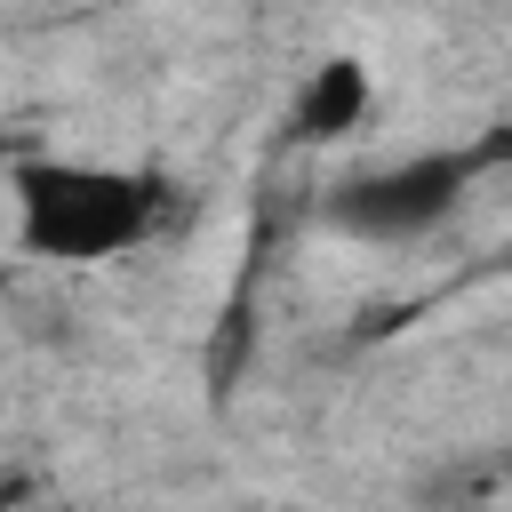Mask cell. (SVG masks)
Listing matches in <instances>:
<instances>
[{
  "label": "cell",
  "mask_w": 512,
  "mask_h": 512,
  "mask_svg": "<svg viewBox=\"0 0 512 512\" xmlns=\"http://www.w3.org/2000/svg\"><path fill=\"white\" fill-rule=\"evenodd\" d=\"M16 192V248L40 264H112L144 248L168 224V176L152 168H112V160H48L24 152L8 168Z\"/></svg>",
  "instance_id": "1"
},
{
  "label": "cell",
  "mask_w": 512,
  "mask_h": 512,
  "mask_svg": "<svg viewBox=\"0 0 512 512\" xmlns=\"http://www.w3.org/2000/svg\"><path fill=\"white\" fill-rule=\"evenodd\" d=\"M488 168H512V120L488 128V136H472V144H432V152H408V160L344 176L320 200V224L344 232V240H368V248H400V240H424L432 224H448L456 200Z\"/></svg>",
  "instance_id": "2"
},
{
  "label": "cell",
  "mask_w": 512,
  "mask_h": 512,
  "mask_svg": "<svg viewBox=\"0 0 512 512\" xmlns=\"http://www.w3.org/2000/svg\"><path fill=\"white\" fill-rule=\"evenodd\" d=\"M368 104H376L368 64L360 56H320L304 72L296 104H288V144H336V136H352L368 120Z\"/></svg>",
  "instance_id": "3"
}]
</instances>
